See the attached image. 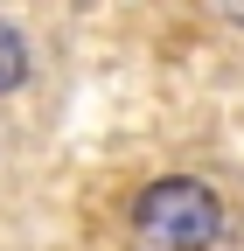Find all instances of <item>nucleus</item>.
Returning <instances> with one entry per match:
<instances>
[{
    "mask_svg": "<svg viewBox=\"0 0 244 251\" xmlns=\"http://www.w3.org/2000/svg\"><path fill=\"white\" fill-rule=\"evenodd\" d=\"M133 230L146 251H217L223 244V202L209 181L168 175L133 202Z\"/></svg>",
    "mask_w": 244,
    "mask_h": 251,
    "instance_id": "obj_1",
    "label": "nucleus"
},
{
    "mask_svg": "<svg viewBox=\"0 0 244 251\" xmlns=\"http://www.w3.org/2000/svg\"><path fill=\"white\" fill-rule=\"evenodd\" d=\"M21 77H28V42H21V28L0 21V98L21 91Z\"/></svg>",
    "mask_w": 244,
    "mask_h": 251,
    "instance_id": "obj_2",
    "label": "nucleus"
},
{
    "mask_svg": "<svg viewBox=\"0 0 244 251\" xmlns=\"http://www.w3.org/2000/svg\"><path fill=\"white\" fill-rule=\"evenodd\" d=\"M217 7H223V14H230V21H244V0H217Z\"/></svg>",
    "mask_w": 244,
    "mask_h": 251,
    "instance_id": "obj_3",
    "label": "nucleus"
}]
</instances>
